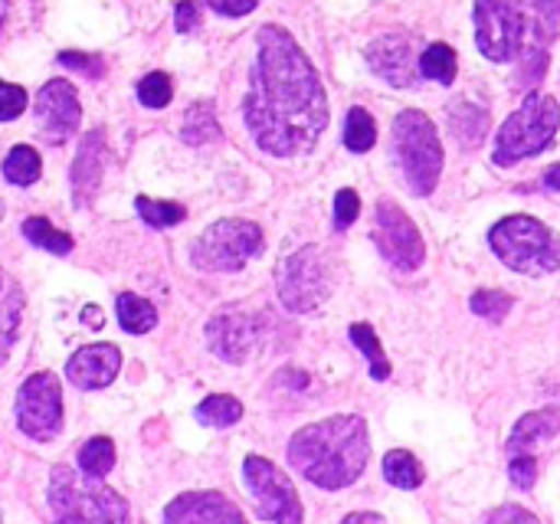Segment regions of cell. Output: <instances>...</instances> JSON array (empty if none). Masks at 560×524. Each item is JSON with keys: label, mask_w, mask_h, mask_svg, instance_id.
Instances as JSON below:
<instances>
[{"label": "cell", "mask_w": 560, "mask_h": 524, "mask_svg": "<svg viewBox=\"0 0 560 524\" xmlns=\"http://www.w3.org/2000/svg\"><path fill=\"white\" fill-rule=\"evenodd\" d=\"M243 118L253 141L272 158H299L315 151L328 128V92L299 39L266 23L256 33V62Z\"/></svg>", "instance_id": "1"}, {"label": "cell", "mask_w": 560, "mask_h": 524, "mask_svg": "<svg viewBox=\"0 0 560 524\" xmlns=\"http://www.w3.org/2000/svg\"><path fill=\"white\" fill-rule=\"evenodd\" d=\"M371 459L368 423L358 414H335L322 423L302 427L289 443V466L315 489H351Z\"/></svg>", "instance_id": "2"}, {"label": "cell", "mask_w": 560, "mask_h": 524, "mask_svg": "<svg viewBox=\"0 0 560 524\" xmlns=\"http://www.w3.org/2000/svg\"><path fill=\"white\" fill-rule=\"evenodd\" d=\"M390 164L413 197H430L443 174V141L420 108H404L390 125Z\"/></svg>", "instance_id": "3"}, {"label": "cell", "mask_w": 560, "mask_h": 524, "mask_svg": "<svg viewBox=\"0 0 560 524\" xmlns=\"http://www.w3.org/2000/svg\"><path fill=\"white\" fill-rule=\"evenodd\" d=\"M492 253L518 276H551L560 269V236L528 213H512L489 230Z\"/></svg>", "instance_id": "4"}, {"label": "cell", "mask_w": 560, "mask_h": 524, "mask_svg": "<svg viewBox=\"0 0 560 524\" xmlns=\"http://www.w3.org/2000/svg\"><path fill=\"white\" fill-rule=\"evenodd\" d=\"M560 128V102L548 92H538L532 89L525 95V102L505 118V125L499 128V138H495V154L492 161L499 167H515L518 161L525 158H535V154H545L555 138H558Z\"/></svg>", "instance_id": "5"}, {"label": "cell", "mask_w": 560, "mask_h": 524, "mask_svg": "<svg viewBox=\"0 0 560 524\" xmlns=\"http://www.w3.org/2000/svg\"><path fill=\"white\" fill-rule=\"evenodd\" d=\"M49 509L56 522H128V505L118 492L98 482V476L56 466L49 476Z\"/></svg>", "instance_id": "6"}, {"label": "cell", "mask_w": 560, "mask_h": 524, "mask_svg": "<svg viewBox=\"0 0 560 524\" xmlns=\"http://www.w3.org/2000/svg\"><path fill=\"white\" fill-rule=\"evenodd\" d=\"M262 230L253 220L226 217L210 223L190 243V263L200 272H240L253 256L262 253Z\"/></svg>", "instance_id": "7"}, {"label": "cell", "mask_w": 560, "mask_h": 524, "mask_svg": "<svg viewBox=\"0 0 560 524\" xmlns=\"http://www.w3.org/2000/svg\"><path fill=\"white\" fill-rule=\"evenodd\" d=\"M276 289L289 312L312 315L331 295V266L318 246H302L279 259L276 266Z\"/></svg>", "instance_id": "8"}, {"label": "cell", "mask_w": 560, "mask_h": 524, "mask_svg": "<svg viewBox=\"0 0 560 524\" xmlns=\"http://www.w3.org/2000/svg\"><path fill=\"white\" fill-rule=\"evenodd\" d=\"M476 46L492 62H515L525 53V0H476Z\"/></svg>", "instance_id": "9"}, {"label": "cell", "mask_w": 560, "mask_h": 524, "mask_svg": "<svg viewBox=\"0 0 560 524\" xmlns=\"http://www.w3.org/2000/svg\"><path fill=\"white\" fill-rule=\"evenodd\" d=\"M243 479H246V489L253 492V502H256V515L262 522L276 524H295L302 522V502H299V492L292 486V479L269 459L262 456H246L243 463Z\"/></svg>", "instance_id": "10"}, {"label": "cell", "mask_w": 560, "mask_h": 524, "mask_svg": "<svg viewBox=\"0 0 560 524\" xmlns=\"http://www.w3.org/2000/svg\"><path fill=\"white\" fill-rule=\"evenodd\" d=\"M371 240L377 246V253L400 272H417L427 263V243L423 233L417 230V223L394 203V200H381L374 210V230Z\"/></svg>", "instance_id": "11"}, {"label": "cell", "mask_w": 560, "mask_h": 524, "mask_svg": "<svg viewBox=\"0 0 560 524\" xmlns=\"http://www.w3.org/2000/svg\"><path fill=\"white\" fill-rule=\"evenodd\" d=\"M16 427L36 443H49L62 430V391L56 374L39 371L16 394Z\"/></svg>", "instance_id": "12"}, {"label": "cell", "mask_w": 560, "mask_h": 524, "mask_svg": "<svg viewBox=\"0 0 560 524\" xmlns=\"http://www.w3.org/2000/svg\"><path fill=\"white\" fill-rule=\"evenodd\" d=\"M262 318L249 312H220L207 322V345L226 364H246L262 345Z\"/></svg>", "instance_id": "13"}, {"label": "cell", "mask_w": 560, "mask_h": 524, "mask_svg": "<svg viewBox=\"0 0 560 524\" xmlns=\"http://www.w3.org/2000/svg\"><path fill=\"white\" fill-rule=\"evenodd\" d=\"M36 131L46 144H62L75 135L82 108H79V95L66 79H52L39 89L36 95Z\"/></svg>", "instance_id": "14"}, {"label": "cell", "mask_w": 560, "mask_h": 524, "mask_svg": "<svg viewBox=\"0 0 560 524\" xmlns=\"http://www.w3.org/2000/svg\"><path fill=\"white\" fill-rule=\"evenodd\" d=\"M364 59H368L371 72L381 75L394 89H413L420 82V75H417L420 59H417V49H413L410 36H400V33L377 36V39L368 43Z\"/></svg>", "instance_id": "15"}, {"label": "cell", "mask_w": 560, "mask_h": 524, "mask_svg": "<svg viewBox=\"0 0 560 524\" xmlns=\"http://www.w3.org/2000/svg\"><path fill=\"white\" fill-rule=\"evenodd\" d=\"M118 371H121V351L115 345H85L66 364V377L79 391H102L118 377Z\"/></svg>", "instance_id": "16"}, {"label": "cell", "mask_w": 560, "mask_h": 524, "mask_svg": "<svg viewBox=\"0 0 560 524\" xmlns=\"http://www.w3.org/2000/svg\"><path fill=\"white\" fill-rule=\"evenodd\" d=\"M167 522H210V524H240L243 512L220 492H187L174 499L164 509Z\"/></svg>", "instance_id": "17"}, {"label": "cell", "mask_w": 560, "mask_h": 524, "mask_svg": "<svg viewBox=\"0 0 560 524\" xmlns=\"http://www.w3.org/2000/svg\"><path fill=\"white\" fill-rule=\"evenodd\" d=\"M102 174H105V144L98 135H85L79 158L72 161V197L79 207H89L102 187Z\"/></svg>", "instance_id": "18"}, {"label": "cell", "mask_w": 560, "mask_h": 524, "mask_svg": "<svg viewBox=\"0 0 560 524\" xmlns=\"http://www.w3.org/2000/svg\"><path fill=\"white\" fill-rule=\"evenodd\" d=\"M558 433L560 410H555V407L532 410V414H525V417L515 423V430H512V436H509V453H512V456H518V453H532V456H535V450H538L541 443L555 440Z\"/></svg>", "instance_id": "19"}, {"label": "cell", "mask_w": 560, "mask_h": 524, "mask_svg": "<svg viewBox=\"0 0 560 524\" xmlns=\"http://www.w3.org/2000/svg\"><path fill=\"white\" fill-rule=\"evenodd\" d=\"M20 322H23V292L13 282V276L0 269V368L16 345Z\"/></svg>", "instance_id": "20"}, {"label": "cell", "mask_w": 560, "mask_h": 524, "mask_svg": "<svg viewBox=\"0 0 560 524\" xmlns=\"http://www.w3.org/2000/svg\"><path fill=\"white\" fill-rule=\"evenodd\" d=\"M381 469H384V479L394 486V489H420L423 482H427V469H423V463L413 456V453H407V450H390L387 456H384V463H381Z\"/></svg>", "instance_id": "21"}, {"label": "cell", "mask_w": 560, "mask_h": 524, "mask_svg": "<svg viewBox=\"0 0 560 524\" xmlns=\"http://www.w3.org/2000/svg\"><path fill=\"white\" fill-rule=\"evenodd\" d=\"M450 125H453V135L466 144V148H476L486 141V131H489V112L472 105V102H459L450 108Z\"/></svg>", "instance_id": "22"}, {"label": "cell", "mask_w": 560, "mask_h": 524, "mask_svg": "<svg viewBox=\"0 0 560 524\" xmlns=\"http://www.w3.org/2000/svg\"><path fill=\"white\" fill-rule=\"evenodd\" d=\"M180 138H184L187 144H207V141H217V138H220V121H217L210 102H194V105L184 112Z\"/></svg>", "instance_id": "23"}, {"label": "cell", "mask_w": 560, "mask_h": 524, "mask_svg": "<svg viewBox=\"0 0 560 524\" xmlns=\"http://www.w3.org/2000/svg\"><path fill=\"white\" fill-rule=\"evenodd\" d=\"M456 69H459V59H456V49L450 43H430L423 53H420V72L440 85H453L456 82Z\"/></svg>", "instance_id": "24"}, {"label": "cell", "mask_w": 560, "mask_h": 524, "mask_svg": "<svg viewBox=\"0 0 560 524\" xmlns=\"http://www.w3.org/2000/svg\"><path fill=\"white\" fill-rule=\"evenodd\" d=\"M348 338H351V345L358 351H364V358L371 364V377L374 381H387L390 377V361H387V354H384V348L377 341V331L368 322H358V325L348 328Z\"/></svg>", "instance_id": "25"}, {"label": "cell", "mask_w": 560, "mask_h": 524, "mask_svg": "<svg viewBox=\"0 0 560 524\" xmlns=\"http://www.w3.org/2000/svg\"><path fill=\"white\" fill-rule=\"evenodd\" d=\"M374 144H377V125H374V118H371L368 108L354 105L345 115V148L351 154H368Z\"/></svg>", "instance_id": "26"}, {"label": "cell", "mask_w": 560, "mask_h": 524, "mask_svg": "<svg viewBox=\"0 0 560 524\" xmlns=\"http://www.w3.org/2000/svg\"><path fill=\"white\" fill-rule=\"evenodd\" d=\"M118 322L125 331L131 335H148L154 325H158V312L151 302H144L141 295H131V292H121L118 295Z\"/></svg>", "instance_id": "27"}, {"label": "cell", "mask_w": 560, "mask_h": 524, "mask_svg": "<svg viewBox=\"0 0 560 524\" xmlns=\"http://www.w3.org/2000/svg\"><path fill=\"white\" fill-rule=\"evenodd\" d=\"M20 233H23L33 246L49 249V253H56V256H66V253L72 249V236H69V233H62V230H56V226H52L49 220H43V217H30V220H23Z\"/></svg>", "instance_id": "28"}, {"label": "cell", "mask_w": 560, "mask_h": 524, "mask_svg": "<svg viewBox=\"0 0 560 524\" xmlns=\"http://www.w3.org/2000/svg\"><path fill=\"white\" fill-rule=\"evenodd\" d=\"M197 420H200L203 427H217V430L233 427V423L243 420V404H240L236 397H230V394H213V397H207V400L197 407Z\"/></svg>", "instance_id": "29"}, {"label": "cell", "mask_w": 560, "mask_h": 524, "mask_svg": "<svg viewBox=\"0 0 560 524\" xmlns=\"http://www.w3.org/2000/svg\"><path fill=\"white\" fill-rule=\"evenodd\" d=\"M39 171H43V161L33 148L26 144H16L7 161H3V177L16 187H30L33 181H39Z\"/></svg>", "instance_id": "30"}, {"label": "cell", "mask_w": 560, "mask_h": 524, "mask_svg": "<svg viewBox=\"0 0 560 524\" xmlns=\"http://www.w3.org/2000/svg\"><path fill=\"white\" fill-rule=\"evenodd\" d=\"M135 207H138L141 220H144L148 226H154V230L177 226V223L187 217V210H184L180 203H171V200H151V197H138V200H135Z\"/></svg>", "instance_id": "31"}, {"label": "cell", "mask_w": 560, "mask_h": 524, "mask_svg": "<svg viewBox=\"0 0 560 524\" xmlns=\"http://www.w3.org/2000/svg\"><path fill=\"white\" fill-rule=\"evenodd\" d=\"M112 466H115V446H112V440L92 436V440L82 446V453H79V469L102 479V476L112 473Z\"/></svg>", "instance_id": "32"}, {"label": "cell", "mask_w": 560, "mask_h": 524, "mask_svg": "<svg viewBox=\"0 0 560 524\" xmlns=\"http://www.w3.org/2000/svg\"><path fill=\"white\" fill-rule=\"evenodd\" d=\"M469 305H472V312L479 315V318H486V322H505L509 318V312H512V305H515V299L509 295V292H499V289H482V292H472V299H469Z\"/></svg>", "instance_id": "33"}, {"label": "cell", "mask_w": 560, "mask_h": 524, "mask_svg": "<svg viewBox=\"0 0 560 524\" xmlns=\"http://www.w3.org/2000/svg\"><path fill=\"white\" fill-rule=\"evenodd\" d=\"M138 98L141 105L148 108H164L171 98H174V82L167 72H148L141 82H138Z\"/></svg>", "instance_id": "34"}, {"label": "cell", "mask_w": 560, "mask_h": 524, "mask_svg": "<svg viewBox=\"0 0 560 524\" xmlns=\"http://www.w3.org/2000/svg\"><path fill=\"white\" fill-rule=\"evenodd\" d=\"M358 217H361V194L351 190V187L338 190L335 194V226L338 230H348Z\"/></svg>", "instance_id": "35"}, {"label": "cell", "mask_w": 560, "mask_h": 524, "mask_svg": "<svg viewBox=\"0 0 560 524\" xmlns=\"http://www.w3.org/2000/svg\"><path fill=\"white\" fill-rule=\"evenodd\" d=\"M509 479L518 489H535V482H538V456H532V453L512 456L509 459Z\"/></svg>", "instance_id": "36"}, {"label": "cell", "mask_w": 560, "mask_h": 524, "mask_svg": "<svg viewBox=\"0 0 560 524\" xmlns=\"http://www.w3.org/2000/svg\"><path fill=\"white\" fill-rule=\"evenodd\" d=\"M26 89L23 85H13V82H0V121H13L23 115L26 108Z\"/></svg>", "instance_id": "37"}, {"label": "cell", "mask_w": 560, "mask_h": 524, "mask_svg": "<svg viewBox=\"0 0 560 524\" xmlns=\"http://www.w3.org/2000/svg\"><path fill=\"white\" fill-rule=\"evenodd\" d=\"M532 7H535V16H538L535 30H538L545 39H551V36L558 33L560 0H532Z\"/></svg>", "instance_id": "38"}, {"label": "cell", "mask_w": 560, "mask_h": 524, "mask_svg": "<svg viewBox=\"0 0 560 524\" xmlns=\"http://www.w3.org/2000/svg\"><path fill=\"white\" fill-rule=\"evenodd\" d=\"M59 62L62 66H69V69H79L82 75H89V79H98L102 75V59L98 56H82V53H62L59 56Z\"/></svg>", "instance_id": "39"}, {"label": "cell", "mask_w": 560, "mask_h": 524, "mask_svg": "<svg viewBox=\"0 0 560 524\" xmlns=\"http://www.w3.org/2000/svg\"><path fill=\"white\" fill-rule=\"evenodd\" d=\"M486 522H492V524H502V522L535 524V522H538V515H535V512H528V509H522V505H502V509L489 512V515H486Z\"/></svg>", "instance_id": "40"}, {"label": "cell", "mask_w": 560, "mask_h": 524, "mask_svg": "<svg viewBox=\"0 0 560 524\" xmlns=\"http://www.w3.org/2000/svg\"><path fill=\"white\" fill-rule=\"evenodd\" d=\"M262 0H207V7L220 16H246L259 7Z\"/></svg>", "instance_id": "41"}, {"label": "cell", "mask_w": 560, "mask_h": 524, "mask_svg": "<svg viewBox=\"0 0 560 524\" xmlns=\"http://www.w3.org/2000/svg\"><path fill=\"white\" fill-rule=\"evenodd\" d=\"M174 20H177V30L180 33H190L200 23V3L197 0H180L177 10H174Z\"/></svg>", "instance_id": "42"}, {"label": "cell", "mask_w": 560, "mask_h": 524, "mask_svg": "<svg viewBox=\"0 0 560 524\" xmlns=\"http://www.w3.org/2000/svg\"><path fill=\"white\" fill-rule=\"evenodd\" d=\"M541 184H545L548 190H560V164H551V167L541 174Z\"/></svg>", "instance_id": "43"}, {"label": "cell", "mask_w": 560, "mask_h": 524, "mask_svg": "<svg viewBox=\"0 0 560 524\" xmlns=\"http://www.w3.org/2000/svg\"><path fill=\"white\" fill-rule=\"evenodd\" d=\"M384 522L381 515H374V512H351L348 519H345V524H377Z\"/></svg>", "instance_id": "44"}, {"label": "cell", "mask_w": 560, "mask_h": 524, "mask_svg": "<svg viewBox=\"0 0 560 524\" xmlns=\"http://www.w3.org/2000/svg\"><path fill=\"white\" fill-rule=\"evenodd\" d=\"M95 312H98V308H85V322H89V325H95V328H98V325H102V322H98V315H95Z\"/></svg>", "instance_id": "45"}, {"label": "cell", "mask_w": 560, "mask_h": 524, "mask_svg": "<svg viewBox=\"0 0 560 524\" xmlns=\"http://www.w3.org/2000/svg\"><path fill=\"white\" fill-rule=\"evenodd\" d=\"M0 220H3V200H0Z\"/></svg>", "instance_id": "46"}]
</instances>
